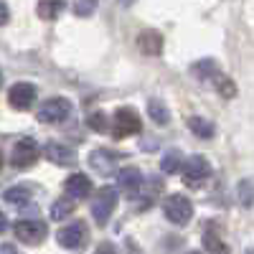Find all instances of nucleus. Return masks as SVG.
Returning <instances> with one entry per match:
<instances>
[{
    "mask_svg": "<svg viewBox=\"0 0 254 254\" xmlns=\"http://www.w3.org/2000/svg\"><path fill=\"white\" fill-rule=\"evenodd\" d=\"M163 214H165V219L171 221V224L186 226L190 219H193V203H190L186 196H181V193H173V196L165 198Z\"/></svg>",
    "mask_w": 254,
    "mask_h": 254,
    "instance_id": "f257e3e1",
    "label": "nucleus"
},
{
    "mask_svg": "<svg viewBox=\"0 0 254 254\" xmlns=\"http://www.w3.org/2000/svg\"><path fill=\"white\" fill-rule=\"evenodd\" d=\"M115 206H117V188H112V186L99 188L92 201V216L97 219V226H104L110 221Z\"/></svg>",
    "mask_w": 254,
    "mask_h": 254,
    "instance_id": "f03ea898",
    "label": "nucleus"
},
{
    "mask_svg": "<svg viewBox=\"0 0 254 254\" xmlns=\"http://www.w3.org/2000/svg\"><path fill=\"white\" fill-rule=\"evenodd\" d=\"M208 176H211V163L206 155H190L183 163V183L188 188H201Z\"/></svg>",
    "mask_w": 254,
    "mask_h": 254,
    "instance_id": "7ed1b4c3",
    "label": "nucleus"
},
{
    "mask_svg": "<svg viewBox=\"0 0 254 254\" xmlns=\"http://www.w3.org/2000/svg\"><path fill=\"white\" fill-rule=\"evenodd\" d=\"M46 234H49V226L41 219H20V221H15V237L23 244L36 247V244H41L46 239Z\"/></svg>",
    "mask_w": 254,
    "mask_h": 254,
    "instance_id": "20e7f679",
    "label": "nucleus"
},
{
    "mask_svg": "<svg viewBox=\"0 0 254 254\" xmlns=\"http://www.w3.org/2000/svg\"><path fill=\"white\" fill-rule=\"evenodd\" d=\"M87 239H89V231H87V224L84 221H74L69 226H64L56 234V242L69 252H81L84 244H87Z\"/></svg>",
    "mask_w": 254,
    "mask_h": 254,
    "instance_id": "39448f33",
    "label": "nucleus"
},
{
    "mask_svg": "<svg viewBox=\"0 0 254 254\" xmlns=\"http://www.w3.org/2000/svg\"><path fill=\"white\" fill-rule=\"evenodd\" d=\"M140 130H142V122L132 107H120L115 112V125H112L115 137H130V135H137Z\"/></svg>",
    "mask_w": 254,
    "mask_h": 254,
    "instance_id": "423d86ee",
    "label": "nucleus"
},
{
    "mask_svg": "<svg viewBox=\"0 0 254 254\" xmlns=\"http://www.w3.org/2000/svg\"><path fill=\"white\" fill-rule=\"evenodd\" d=\"M36 160H38V145H36V140L23 137V140H18V142L13 145V153H10L13 168H18V171H26V168H31Z\"/></svg>",
    "mask_w": 254,
    "mask_h": 254,
    "instance_id": "0eeeda50",
    "label": "nucleus"
},
{
    "mask_svg": "<svg viewBox=\"0 0 254 254\" xmlns=\"http://www.w3.org/2000/svg\"><path fill=\"white\" fill-rule=\"evenodd\" d=\"M71 115V102L69 99H64V97H56V99H49V102H44L38 107V120L41 122H46V125H51V122H61V120H66Z\"/></svg>",
    "mask_w": 254,
    "mask_h": 254,
    "instance_id": "6e6552de",
    "label": "nucleus"
},
{
    "mask_svg": "<svg viewBox=\"0 0 254 254\" xmlns=\"http://www.w3.org/2000/svg\"><path fill=\"white\" fill-rule=\"evenodd\" d=\"M8 102H10V107L18 110V112H26L33 107V102H36V87L28 81H18L10 87L8 92Z\"/></svg>",
    "mask_w": 254,
    "mask_h": 254,
    "instance_id": "1a4fd4ad",
    "label": "nucleus"
},
{
    "mask_svg": "<svg viewBox=\"0 0 254 254\" xmlns=\"http://www.w3.org/2000/svg\"><path fill=\"white\" fill-rule=\"evenodd\" d=\"M117 158L120 155L107 150V147H97V150H92V155H89V165L99 176H110V173L117 171Z\"/></svg>",
    "mask_w": 254,
    "mask_h": 254,
    "instance_id": "9d476101",
    "label": "nucleus"
},
{
    "mask_svg": "<svg viewBox=\"0 0 254 254\" xmlns=\"http://www.w3.org/2000/svg\"><path fill=\"white\" fill-rule=\"evenodd\" d=\"M64 190H66V198H74V201H81L92 193V181L89 176L84 173H76V176H69L64 181Z\"/></svg>",
    "mask_w": 254,
    "mask_h": 254,
    "instance_id": "9b49d317",
    "label": "nucleus"
},
{
    "mask_svg": "<svg viewBox=\"0 0 254 254\" xmlns=\"http://www.w3.org/2000/svg\"><path fill=\"white\" fill-rule=\"evenodd\" d=\"M44 155H46V160H51L54 165H61V168H71L76 163L74 150L66 145H61V142H49L44 147Z\"/></svg>",
    "mask_w": 254,
    "mask_h": 254,
    "instance_id": "f8f14e48",
    "label": "nucleus"
},
{
    "mask_svg": "<svg viewBox=\"0 0 254 254\" xmlns=\"http://www.w3.org/2000/svg\"><path fill=\"white\" fill-rule=\"evenodd\" d=\"M117 183H120V190L125 196H137L140 188H142V173L137 171V168H122V171L117 173Z\"/></svg>",
    "mask_w": 254,
    "mask_h": 254,
    "instance_id": "ddd939ff",
    "label": "nucleus"
},
{
    "mask_svg": "<svg viewBox=\"0 0 254 254\" xmlns=\"http://www.w3.org/2000/svg\"><path fill=\"white\" fill-rule=\"evenodd\" d=\"M137 49H140L145 56H158V54L163 51V36H160V31L145 28V31L137 36Z\"/></svg>",
    "mask_w": 254,
    "mask_h": 254,
    "instance_id": "4468645a",
    "label": "nucleus"
},
{
    "mask_svg": "<svg viewBox=\"0 0 254 254\" xmlns=\"http://www.w3.org/2000/svg\"><path fill=\"white\" fill-rule=\"evenodd\" d=\"M188 130L193 132V135H198V137H203V140H211V137L216 135L214 122L206 120V117H188Z\"/></svg>",
    "mask_w": 254,
    "mask_h": 254,
    "instance_id": "2eb2a0df",
    "label": "nucleus"
},
{
    "mask_svg": "<svg viewBox=\"0 0 254 254\" xmlns=\"http://www.w3.org/2000/svg\"><path fill=\"white\" fill-rule=\"evenodd\" d=\"M147 112H150V120L160 127H165L168 122H171V110L165 107L163 99H150L147 102Z\"/></svg>",
    "mask_w": 254,
    "mask_h": 254,
    "instance_id": "dca6fc26",
    "label": "nucleus"
},
{
    "mask_svg": "<svg viewBox=\"0 0 254 254\" xmlns=\"http://www.w3.org/2000/svg\"><path fill=\"white\" fill-rule=\"evenodd\" d=\"M3 201H8L13 206H26L31 201V188L28 186H13L3 193Z\"/></svg>",
    "mask_w": 254,
    "mask_h": 254,
    "instance_id": "f3484780",
    "label": "nucleus"
},
{
    "mask_svg": "<svg viewBox=\"0 0 254 254\" xmlns=\"http://www.w3.org/2000/svg\"><path fill=\"white\" fill-rule=\"evenodd\" d=\"M74 208H76V203H74L71 198H56V201L51 203V219H54V221H64L66 216L74 214Z\"/></svg>",
    "mask_w": 254,
    "mask_h": 254,
    "instance_id": "a211bd4d",
    "label": "nucleus"
},
{
    "mask_svg": "<svg viewBox=\"0 0 254 254\" xmlns=\"http://www.w3.org/2000/svg\"><path fill=\"white\" fill-rule=\"evenodd\" d=\"M163 173H178V168H183V153L181 150H168L160 160Z\"/></svg>",
    "mask_w": 254,
    "mask_h": 254,
    "instance_id": "6ab92c4d",
    "label": "nucleus"
},
{
    "mask_svg": "<svg viewBox=\"0 0 254 254\" xmlns=\"http://www.w3.org/2000/svg\"><path fill=\"white\" fill-rule=\"evenodd\" d=\"M190 71H193L201 81L203 79H214L216 74H219V69H216V64L211 61V59H203V61H198V64H193V66H190Z\"/></svg>",
    "mask_w": 254,
    "mask_h": 254,
    "instance_id": "aec40b11",
    "label": "nucleus"
},
{
    "mask_svg": "<svg viewBox=\"0 0 254 254\" xmlns=\"http://www.w3.org/2000/svg\"><path fill=\"white\" fill-rule=\"evenodd\" d=\"M203 244H206L208 254H229V247L221 242L219 234H214V231H206V234H203Z\"/></svg>",
    "mask_w": 254,
    "mask_h": 254,
    "instance_id": "412c9836",
    "label": "nucleus"
},
{
    "mask_svg": "<svg viewBox=\"0 0 254 254\" xmlns=\"http://www.w3.org/2000/svg\"><path fill=\"white\" fill-rule=\"evenodd\" d=\"M214 81H216V89H219V94H221L224 99H234V97H237V84L231 81L229 76L216 74V76H214Z\"/></svg>",
    "mask_w": 254,
    "mask_h": 254,
    "instance_id": "4be33fe9",
    "label": "nucleus"
},
{
    "mask_svg": "<svg viewBox=\"0 0 254 254\" xmlns=\"http://www.w3.org/2000/svg\"><path fill=\"white\" fill-rule=\"evenodd\" d=\"M61 8H64V3H49V0H44V3L36 5V13H38V18H44V20H54L61 13Z\"/></svg>",
    "mask_w": 254,
    "mask_h": 254,
    "instance_id": "5701e85b",
    "label": "nucleus"
},
{
    "mask_svg": "<svg viewBox=\"0 0 254 254\" xmlns=\"http://www.w3.org/2000/svg\"><path fill=\"white\" fill-rule=\"evenodd\" d=\"M94 10H97V0H76L74 3V13L79 18H89Z\"/></svg>",
    "mask_w": 254,
    "mask_h": 254,
    "instance_id": "b1692460",
    "label": "nucleus"
},
{
    "mask_svg": "<svg viewBox=\"0 0 254 254\" xmlns=\"http://www.w3.org/2000/svg\"><path fill=\"white\" fill-rule=\"evenodd\" d=\"M239 201H242V206H252V181L249 178H244L242 183H239Z\"/></svg>",
    "mask_w": 254,
    "mask_h": 254,
    "instance_id": "393cba45",
    "label": "nucleus"
},
{
    "mask_svg": "<svg viewBox=\"0 0 254 254\" xmlns=\"http://www.w3.org/2000/svg\"><path fill=\"white\" fill-rule=\"evenodd\" d=\"M89 127H92V130H97V132H104V130H107V115H104V112L89 115Z\"/></svg>",
    "mask_w": 254,
    "mask_h": 254,
    "instance_id": "a878e982",
    "label": "nucleus"
},
{
    "mask_svg": "<svg viewBox=\"0 0 254 254\" xmlns=\"http://www.w3.org/2000/svg\"><path fill=\"white\" fill-rule=\"evenodd\" d=\"M94 254H117V252H115V247H112L110 242H102V244L94 249Z\"/></svg>",
    "mask_w": 254,
    "mask_h": 254,
    "instance_id": "bb28decb",
    "label": "nucleus"
},
{
    "mask_svg": "<svg viewBox=\"0 0 254 254\" xmlns=\"http://www.w3.org/2000/svg\"><path fill=\"white\" fill-rule=\"evenodd\" d=\"M0 254H23L15 244H0Z\"/></svg>",
    "mask_w": 254,
    "mask_h": 254,
    "instance_id": "cd10ccee",
    "label": "nucleus"
},
{
    "mask_svg": "<svg viewBox=\"0 0 254 254\" xmlns=\"http://www.w3.org/2000/svg\"><path fill=\"white\" fill-rule=\"evenodd\" d=\"M8 18H10V10L5 3H0V26H5L8 23Z\"/></svg>",
    "mask_w": 254,
    "mask_h": 254,
    "instance_id": "c85d7f7f",
    "label": "nucleus"
},
{
    "mask_svg": "<svg viewBox=\"0 0 254 254\" xmlns=\"http://www.w3.org/2000/svg\"><path fill=\"white\" fill-rule=\"evenodd\" d=\"M5 229H8V219H5V214H3V211H0V234H3Z\"/></svg>",
    "mask_w": 254,
    "mask_h": 254,
    "instance_id": "c756f323",
    "label": "nucleus"
},
{
    "mask_svg": "<svg viewBox=\"0 0 254 254\" xmlns=\"http://www.w3.org/2000/svg\"><path fill=\"white\" fill-rule=\"evenodd\" d=\"M0 84H3V71H0Z\"/></svg>",
    "mask_w": 254,
    "mask_h": 254,
    "instance_id": "7c9ffc66",
    "label": "nucleus"
},
{
    "mask_svg": "<svg viewBox=\"0 0 254 254\" xmlns=\"http://www.w3.org/2000/svg\"><path fill=\"white\" fill-rule=\"evenodd\" d=\"M0 168H3V155H0Z\"/></svg>",
    "mask_w": 254,
    "mask_h": 254,
    "instance_id": "2f4dec72",
    "label": "nucleus"
},
{
    "mask_svg": "<svg viewBox=\"0 0 254 254\" xmlns=\"http://www.w3.org/2000/svg\"><path fill=\"white\" fill-rule=\"evenodd\" d=\"M188 254H201V252H188Z\"/></svg>",
    "mask_w": 254,
    "mask_h": 254,
    "instance_id": "473e14b6",
    "label": "nucleus"
},
{
    "mask_svg": "<svg viewBox=\"0 0 254 254\" xmlns=\"http://www.w3.org/2000/svg\"><path fill=\"white\" fill-rule=\"evenodd\" d=\"M247 254H252V252H247Z\"/></svg>",
    "mask_w": 254,
    "mask_h": 254,
    "instance_id": "72a5a7b5",
    "label": "nucleus"
}]
</instances>
